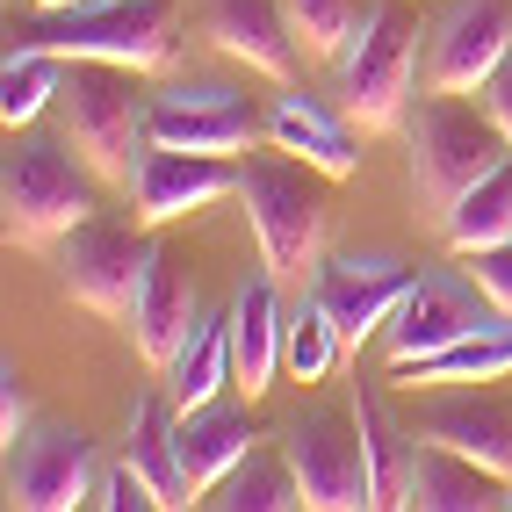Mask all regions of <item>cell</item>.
Instances as JSON below:
<instances>
[{"label":"cell","mask_w":512,"mask_h":512,"mask_svg":"<svg viewBox=\"0 0 512 512\" xmlns=\"http://www.w3.org/2000/svg\"><path fill=\"white\" fill-rule=\"evenodd\" d=\"M238 202H246V224L260 238V267L289 289H311V275L325 267V238H332L325 174L282 145L246 152L238 159Z\"/></svg>","instance_id":"cell-1"},{"label":"cell","mask_w":512,"mask_h":512,"mask_svg":"<svg viewBox=\"0 0 512 512\" xmlns=\"http://www.w3.org/2000/svg\"><path fill=\"white\" fill-rule=\"evenodd\" d=\"M404 145H412V195L426 224H448L455 202L512 159V138L491 123L484 101L469 109L462 94H433V87L404 109Z\"/></svg>","instance_id":"cell-2"},{"label":"cell","mask_w":512,"mask_h":512,"mask_svg":"<svg viewBox=\"0 0 512 512\" xmlns=\"http://www.w3.org/2000/svg\"><path fill=\"white\" fill-rule=\"evenodd\" d=\"M94 217V166L73 152V138H44L22 130L8 138L0 159V231L22 253H44L58 238H73Z\"/></svg>","instance_id":"cell-3"},{"label":"cell","mask_w":512,"mask_h":512,"mask_svg":"<svg viewBox=\"0 0 512 512\" xmlns=\"http://www.w3.org/2000/svg\"><path fill=\"white\" fill-rule=\"evenodd\" d=\"M145 73L130 65H101V58H73L58 87V123L73 152L94 166V181L123 188L138 152L152 145V87H138Z\"/></svg>","instance_id":"cell-4"},{"label":"cell","mask_w":512,"mask_h":512,"mask_svg":"<svg viewBox=\"0 0 512 512\" xmlns=\"http://www.w3.org/2000/svg\"><path fill=\"white\" fill-rule=\"evenodd\" d=\"M8 44H37L51 58H101V65H130V73H166L181 58L174 37V0H87V8H65L15 29Z\"/></svg>","instance_id":"cell-5"},{"label":"cell","mask_w":512,"mask_h":512,"mask_svg":"<svg viewBox=\"0 0 512 512\" xmlns=\"http://www.w3.org/2000/svg\"><path fill=\"white\" fill-rule=\"evenodd\" d=\"M332 65H339V109L354 116V130H397L419 73V15L404 0H368Z\"/></svg>","instance_id":"cell-6"},{"label":"cell","mask_w":512,"mask_h":512,"mask_svg":"<svg viewBox=\"0 0 512 512\" xmlns=\"http://www.w3.org/2000/svg\"><path fill=\"white\" fill-rule=\"evenodd\" d=\"M152 260H159L152 224H116V217H101V210L73 238H58V282L94 318H130V303H138Z\"/></svg>","instance_id":"cell-7"},{"label":"cell","mask_w":512,"mask_h":512,"mask_svg":"<svg viewBox=\"0 0 512 512\" xmlns=\"http://www.w3.org/2000/svg\"><path fill=\"white\" fill-rule=\"evenodd\" d=\"M282 455H289L311 512H368L375 505V469L361 448L354 404L347 412H296L282 433Z\"/></svg>","instance_id":"cell-8"},{"label":"cell","mask_w":512,"mask_h":512,"mask_svg":"<svg viewBox=\"0 0 512 512\" xmlns=\"http://www.w3.org/2000/svg\"><path fill=\"white\" fill-rule=\"evenodd\" d=\"M498 325H512V318L476 282H462V275H419V289L404 296V311L383 325V361H390V375H404V368H419L426 354H448L455 339L498 332Z\"/></svg>","instance_id":"cell-9"},{"label":"cell","mask_w":512,"mask_h":512,"mask_svg":"<svg viewBox=\"0 0 512 512\" xmlns=\"http://www.w3.org/2000/svg\"><path fill=\"white\" fill-rule=\"evenodd\" d=\"M94 484H101V455L80 426H29L15 448H8V512H73V505H94Z\"/></svg>","instance_id":"cell-10"},{"label":"cell","mask_w":512,"mask_h":512,"mask_svg":"<svg viewBox=\"0 0 512 512\" xmlns=\"http://www.w3.org/2000/svg\"><path fill=\"white\" fill-rule=\"evenodd\" d=\"M267 138V116L238 87H159L152 94V145L174 152H210V159H246Z\"/></svg>","instance_id":"cell-11"},{"label":"cell","mask_w":512,"mask_h":512,"mask_svg":"<svg viewBox=\"0 0 512 512\" xmlns=\"http://www.w3.org/2000/svg\"><path fill=\"white\" fill-rule=\"evenodd\" d=\"M130 210L138 224H181L195 210H210V202L238 195V159H210V152H174V145H145L138 166H130Z\"/></svg>","instance_id":"cell-12"},{"label":"cell","mask_w":512,"mask_h":512,"mask_svg":"<svg viewBox=\"0 0 512 512\" xmlns=\"http://www.w3.org/2000/svg\"><path fill=\"white\" fill-rule=\"evenodd\" d=\"M512 51V8L505 0H455L426 29V87L433 94H476L498 58Z\"/></svg>","instance_id":"cell-13"},{"label":"cell","mask_w":512,"mask_h":512,"mask_svg":"<svg viewBox=\"0 0 512 512\" xmlns=\"http://www.w3.org/2000/svg\"><path fill=\"white\" fill-rule=\"evenodd\" d=\"M311 289H318V303L332 311L339 339L361 347V339H375V332L404 311V296L419 289V267H397L383 253H339V260H325L318 275H311Z\"/></svg>","instance_id":"cell-14"},{"label":"cell","mask_w":512,"mask_h":512,"mask_svg":"<svg viewBox=\"0 0 512 512\" xmlns=\"http://www.w3.org/2000/svg\"><path fill=\"white\" fill-rule=\"evenodd\" d=\"M195 22L210 37V51H224L231 65H246V73L275 80V87L296 80L303 44H296L282 0H195Z\"/></svg>","instance_id":"cell-15"},{"label":"cell","mask_w":512,"mask_h":512,"mask_svg":"<svg viewBox=\"0 0 512 512\" xmlns=\"http://www.w3.org/2000/svg\"><path fill=\"white\" fill-rule=\"evenodd\" d=\"M412 433H419V440H440V448H455V455L484 462V469H498L505 484H512V404H505V397H491V390H455V383H448V397H433L426 412L412 419Z\"/></svg>","instance_id":"cell-16"},{"label":"cell","mask_w":512,"mask_h":512,"mask_svg":"<svg viewBox=\"0 0 512 512\" xmlns=\"http://www.w3.org/2000/svg\"><path fill=\"white\" fill-rule=\"evenodd\" d=\"M267 145L311 159L325 181H347L354 166H361L354 116H347V109H325V101L303 94V87H282V94H275V109H267Z\"/></svg>","instance_id":"cell-17"},{"label":"cell","mask_w":512,"mask_h":512,"mask_svg":"<svg viewBox=\"0 0 512 512\" xmlns=\"http://www.w3.org/2000/svg\"><path fill=\"white\" fill-rule=\"evenodd\" d=\"M231 368H238V390L246 397H267L275 390V368L289 361V311H282V282L260 275L231 296Z\"/></svg>","instance_id":"cell-18"},{"label":"cell","mask_w":512,"mask_h":512,"mask_svg":"<svg viewBox=\"0 0 512 512\" xmlns=\"http://www.w3.org/2000/svg\"><path fill=\"white\" fill-rule=\"evenodd\" d=\"M505 498H512V484L498 469L440 448V440H419L412 484H404V505L412 512H505Z\"/></svg>","instance_id":"cell-19"},{"label":"cell","mask_w":512,"mask_h":512,"mask_svg":"<svg viewBox=\"0 0 512 512\" xmlns=\"http://www.w3.org/2000/svg\"><path fill=\"white\" fill-rule=\"evenodd\" d=\"M253 404V397H246ZM246 404H202V412H181V426H174V440H181V469H188V491H195V505L217 491V476H231L238 462L253 455V440H260V426H253V412Z\"/></svg>","instance_id":"cell-20"},{"label":"cell","mask_w":512,"mask_h":512,"mask_svg":"<svg viewBox=\"0 0 512 512\" xmlns=\"http://www.w3.org/2000/svg\"><path fill=\"white\" fill-rule=\"evenodd\" d=\"M195 318H202V311H195V282H188V267L159 246V260H152V275H145L138 303H130V339H138V354L166 375V361L188 347Z\"/></svg>","instance_id":"cell-21"},{"label":"cell","mask_w":512,"mask_h":512,"mask_svg":"<svg viewBox=\"0 0 512 512\" xmlns=\"http://www.w3.org/2000/svg\"><path fill=\"white\" fill-rule=\"evenodd\" d=\"M174 426H181V412H174V397H166V390L130 397V419H123V462L145 476V491H152L159 505H195Z\"/></svg>","instance_id":"cell-22"},{"label":"cell","mask_w":512,"mask_h":512,"mask_svg":"<svg viewBox=\"0 0 512 512\" xmlns=\"http://www.w3.org/2000/svg\"><path fill=\"white\" fill-rule=\"evenodd\" d=\"M231 383H238V368H231V325L224 318H195L188 347L166 361V397H174V412H202V404H217Z\"/></svg>","instance_id":"cell-23"},{"label":"cell","mask_w":512,"mask_h":512,"mask_svg":"<svg viewBox=\"0 0 512 512\" xmlns=\"http://www.w3.org/2000/svg\"><path fill=\"white\" fill-rule=\"evenodd\" d=\"M354 426H361V448L375 469V505H404V484H412V455H419V433L397 426L383 412V397L354 383Z\"/></svg>","instance_id":"cell-24"},{"label":"cell","mask_w":512,"mask_h":512,"mask_svg":"<svg viewBox=\"0 0 512 512\" xmlns=\"http://www.w3.org/2000/svg\"><path fill=\"white\" fill-rule=\"evenodd\" d=\"M440 238H448V253H462V260L484 253V246H505V238H512V159L455 202L448 224H440Z\"/></svg>","instance_id":"cell-25"},{"label":"cell","mask_w":512,"mask_h":512,"mask_svg":"<svg viewBox=\"0 0 512 512\" xmlns=\"http://www.w3.org/2000/svg\"><path fill=\"white\" fill-rule=\"evenodd\" d=\"M498 375H512V325L498 332H476V339H455L448 354H426L419 368H404L397 383H426V390H448V383H498Z\"/></svg>","instance_id":"cell-26"},{"label":"cell","mask_w":512,"mask_h":512,"mask_svg":"<svg viewBox=\"0 0 512 512\" xmlns=\"http://www.w3.org/2000/svg\"><path fill=\"white\" fill-rule=\"evenodd\" d=\"M65 87V58L37 51V44H8V65H0V123L29 130Z\"/></svg>","instance_id":"cell-27"},{"label":"cell","mask_w":512,"mask_h":512,"mask_svg":"<svg viewBox=\"0 0 512 512\" xmlns=\"http://www.w3.org/2000/svg\"><path fill=\"white\" fill-rule=\"evenodd\" d=\"M202 505H217V512H296L303 484H296L289 455H246L231 476H217V491Z\"/></svg>","instance_id":"cell-28"},{"label":"cell","mask_w":512,"mask_h":512,"mask_svg":"<svg viewBox=\"0 0 512 512\" xmlns=\"http://www.w3.org/2000/svg\"><path fill=\"white\" fill-rule=\"evenodd\" d=\"M339 354H347V339H339L332 311L318 303V289H303L296 311H289V375L296 383H325Z\"/></svg>","instance_id":"cell-29"},{"label":"cell","mask_w":512,"mask_h":512,"mask_svg":"<svg viewBox=\"0 0 512 512\" xmlns=\"http://www.w3.org/2000/svg\"><path fill=\"white\" fill-rule=\"evenodd\" d=\"M282 8H289V29H296L303 58H339L347 37H354V22H361L354 0H282Z\"/></svg>","instance_id":"cell-30"},{"label":"cell","mask_w":512,"mask_h":512,"mask_svg":"<svg viewBox=\"0 0 512 512\" xmlns=\"http://www.w3.org/2000/svg\"><path fill=\"white\" fill-rule=\"evenodd\" d=\"M469 282L484 289V296L498 303L505 318H512V238H505V246H484V253H469Z\"/></svg>","instance_id":"cell-31"},{"label":"cell","mask_w":512,"mask_h":512,"mask_svg":"<svg viewBox=\"0 0 512 512\" xmlns=\"http://www.w3.org/2000/svg\"><path fill=\"white\" fill-rule=\"evenodd\" d=\"M29 433V397H22V375H15V361H0V440H15Z\"/></svg>","instance_id":"cell-32"},{"label":"cell","mask_w":512,"mask_h":512,"mask_svg":"<svg viewBox=\"0 0 512 512\" xmlns=\"http://www.w3.org/2000/svg\"><path fill=\"white\" fill-rule=\"evenodd\" d=\"M476 101H484V109H491V123H498L505 138H512V51L498 58V73H491L484 87H476Z\"/></svg>","instance_id":"cell-33"},{"label":"cell","mask_w":512,"mask_h":512,"mask_svg":"<svg viewBox=\"0 0 512 512\" xmlns=\"http://www.w3.org/2000/svg\"><path fill=\"white\" fill-rule=\"evenodd\" d=\"M44 15H65V8H87V0H37Z\"/></svg>","instance_id":"cell-34"},{"label":"cell","mask_w":512,"mask_h":512,"mask_svg":"<svg viewBox=\"0 0 512 512\" xmlns=\"http://www.w3.org/2000/svg\"><path fill=\"white\" fill-rule=\"evenodd\" d=\"M505 512H512V498H505Z\"/></svg>","instance_id":"cell-35"}]
</instances>
